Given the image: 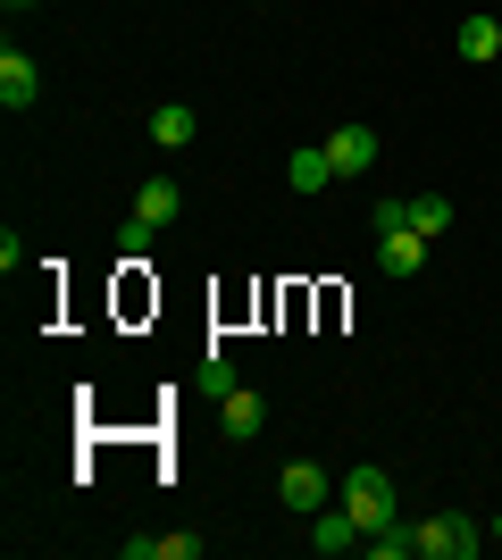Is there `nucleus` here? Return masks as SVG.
Returning <instances> with one entry per match:
<instances>
[{"mask_svg":"<svg viewBox=\"0 0 502 560\" xmlns=\"http://www.w3.org/2000/svg\"><path fill=\"white\" fill-rule=\"evenodd\" d=\"M369 552H377V560H410V552H419V527H402V518H394V527H377V536H369Z\"/></svg>","mask_w":502,"mask_h":560,"instance_id":"15","label":"nucleus"},{"mask_svg":"<svg viewBox=\"0 0 502 560\" xmlns=\"http://www.w3.org/2000/svg\"><path fill=\"white\" fill-rule=\"evenodd\" d=\"M285 185H293V192H327V185H343V176H335V160H327V142H302V151H293V160H285Z\"/></svg>","mask_w":502,"mask_h":560,"instance_id":"8","label":"nucleus"},{"mask_svg":"<svg viewBox=\"0 0 502 560\" xmlns=\"http://www.w3.org/2000/svg\"><path fill=\"white\" fill-rule=\"evenodd\" d=\"M192 135H201V117H192L185 101H167V109H151V142H160V151H185Z\"/></svg>","mask_w":502,"mask_h":560,"instance_id":"11","label":"nucleus"},{"mask_svg":"<svg viewBox=\"0 0 502 560\" xmlns=\"http://www.w3.org/2000/svg\"><path fill=\"white\" fill-rule=\"evenodd\" d=\"M0 9H9V18H17V9H43V0H0Z\"/></svg>","mask_w":502,"mask_h":560,"instance_id":"20","label":"nucleus"},{"mask_svg":"<svg viewBox=\"0 0 502 560\" xmlns=\"http://www.w3.org/2000/svg\"><path fill=\"white\" fill-rule=\"evenodd\" d=\"M486 552V527L469 511H435L419 518V560H478Z\"/></svg>","mask_w":502,"mask_h":560,"instance_id":"2","label":"nucleus"},{"mask_svg":"<svg viewBox=\"0 0 502 560\" xmlns=\"http://www.w3.org/2000/svg\"><path fill=\"white\" fill-rule=\"evenodd\" d=\"M25 268V243H17V226H0V277H17Z\"/></svg>","mask_w":502,"mask_h":560,"instance_id":"19","label":"nucleus"},{"mask_svg":"<svg viewBox=\"0 0 502 560\" xmlns=\"http://www.w3.org/2000/svg\"><path fill=\"white\" fill-rule=\"evenodd\" d=\"M176 210H185V192L167 185V176H151V185L135 192V218H151V226H176Z\"/></svg>","mask_w":502,"mask_h":560,"instance_id":"12","label":"nucleus"},{"mask_svg":"<svg viewBox=\"0 0 502 560\" xmlns=\"http://www.w3.org/2000/svg\"><path fill=\"white\" fill-rule=\"evenodd\" d=\"M151 234H160V226H151V218H135V210H126V226H118V259H126V268H143Z\"/></svg>","mask_w":502,"mask_h":560,"instance_id":"14","label":"nucleus"},{"mask_svg":"<svg viewBox=\"0 0 502 560\" xmlns=\"http://www.w3.org/2000/svg\"><path fill=\"white\" fill-rule=\"evenodd\" d=\"M160 560H201V536H185V527H176V536H160Z\"/></svg>","mask_w":502,"mask_h":560,"instance_id":"18","label":"nucleus"},{"mask_svg":"<svg viewBox=\"0 0 502 560\" xmlns=\"http://www.w3.org/2000/svg\"><path fill=\"white\" fill-rule=\"evenodd\" d=\"M335 502L360 518V536H377V527H394V518H402L394 468H343V477H335Z\"/></svg>","mask_w":502,"mask_h":560,"instance_id":"1","label":"nucleus"},{"mask_svg":"<svg viewBox=\"0 0 502 560\" xmlns=\"http://www.w3.org/2000/svg\"><path fill=\"white\" fill-rule=\"evenodd\" d=\"M34 93H43L34 59H25V50H0V109H34Z\"/></svg>","mask_w":502,"mask_h":560,"instance_id":"9","label":"nucleus"},{"mask_svg":"<svg viewBox=\"0 0 502 560\" xmlns=\"http://www.w3.org/2000/svg\"><path fill=\"white\" fill-rule=\"evenodd\" d=\"M453 50H460V59H469V68H486V59H502V25L486 18V9H478V18H460Z\"/></svg>","mask_w":502,"mask_h":560,"instance_id":"10","label":"nucleus"},{"mask_svg":"<svg viewBox=\"0 0 502 560\" xmlns=\"http://www.w3.org/2000/svg\"><path fill=\"white\" fill-rule=\"evenodd\" d=\"M201 394H210V401L235 394V360H226V351H210V360H201Z\"/></svg>","mask_w":502,"mask_h":560,"instance_id":"16","label":"nucleus"},{"mask_svg":"<svg viewBox=\"0 0 502 560\" xmlns=\"http://www.w3.org/2000/svg\"><path fill=\"white\" fill-rule=\"evenodd\" d=\"M277 502L311 518V511H327V502H335V477H327L318 460H285V477H277Z\"/></svg>","mask_w":502,"mask_h":560,"instance_id":"3","label":"nucleus"},{"mask_svg":"<svg viewBox=\"0 0 502 560\" xmlns=\"http://www.w3.org/2000/svg\"><path fill=\"white\" fill-rule=\"evenodd\" d=\"M486 536H502V511H494V518H486Z\"/></svg>","mask_w":502,"mask_h":560,"instance_id":"21","label":"nucleus"},{"mask_svg":"<svg viewBox=\"0 0 502 560\" xmlns=\"http://www.w3.org/2000/svg\"><path fill=\"white\" fill-rule=\"evenodd\" d=\"M369 226H377V234H394V226H410V201H377V210H369Z\"/></svg>","mask_w":502,"mask_h":560,"instance_id":"17","label":"nucleus"},{"mask_svg":"<svg viewBox=\"0 0 502 560\" xmlns=\"http://www.w3.org/2000/svg\"><path fill=\"white\" fill-rule=\"evenodd\" d=\"M260 427H268V401L260 394H243V385H235V394L218 401V435H226V444H252Z\"/></svg>","mask_w":502,"mask_h":560,"instance_id":"7","label":"nucleus"},{"mask_svg":"<svg viewBox=\"0 0 502 560\" xmlns=\"http://www.w3.org/2000/svg\"><path fill=\"white\" fill-rule=\"evenodd\" d=\"M410 226H419V234L435 243V234L453 226V201H444V192H419V201H410Z\"/></svg>","mask_w":502,"mask_h":560,"instance_id":"13","label":"nucleus"},{"mask_svg":"<svg viewBox=\"0 0 502 560\" xmlns=\"http://www.w3.org/2000/svg\"><path fill=\"white\" fill-rule=\"evenodd\" d=\"M327 160H335V176H369V167H377V135H369V126H335Z\"/></svg>","mask_w":502,"mask_h":560,"instance_id":"6","label":"nucleus"},{"mask_svg":"<svg viewBox=\"0 0 502 560\" xmlns=\"http://www.w3.org/2000/svg\"><path fill=\"white\" fill-rule=\"evenodd\" d=\"M352 544H369V536H360V518L352 511H343V502H327V511H311V552H352Z\"/></svg>","mask_w":502,"mask_h":560,"instance_id":"5","label":"nucleus"},{"mask_svg":"<svg viewBox=\"0 0 502 560\" xmlns=\"http://www.w3.org/2000/svg\"><path fill=\"white\" fill-rule=\"evenodd\" d=\"M377 268H385V277H419V268H428V234H419V226L377 234Z\"/></svg>","mask_w":502,"mask_h":560,"instance_id":"4","label":"nucleus"}]
</instances>
